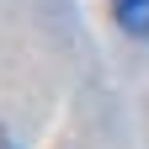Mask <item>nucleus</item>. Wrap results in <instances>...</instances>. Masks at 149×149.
Wrapping results in <instances>:
<instances>
[{
  "label": "nucleus",
  "instance_id": "f257e3e1",
  "mask_svg": "<svg viewBox=\"0 0 149 149\" xmlns=\"http://www.w3.org/2000/svg\"><path fill=\"white\" fill-rule=\"evenodd\" d=\"M112 11H117L123 32H133V37H149V0H112Z\"/></svg>",
  "mask_w": 149,
  "mask_h": 149
}]
</instances>
